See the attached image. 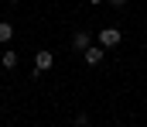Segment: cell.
Segmentation results:
<instances>
[{
    "mask_svg": "<svg viewBox=\"0 0 147 127\" xmlns=\"http://www.w3.org/2000/svg\"><path fill=\"white\" fill-rule=\"evenodd\" d=\"M89 41H92V38H89V31H75V35H72V48H79V52H86Z\"/></svg>",
    "mask_w": 147,
    "mask_h": 127,
    "instance_id": "cell-4",
    "label": "cell"
},
{
    "mask_svg": "<svg viewBox=\"0 0 147 127\" xmlns=\"http://www.w3.org/2000/svg\"><path fill=\"white\" fill-rule=\"evenodd\" d=\"M120 41H123V35H120L116 28H103V31H99V45H103V48H116Z\"/></svg>",
    "mask_w": 147,
    "mask_h": 127,
    "instance_id": "cell-2",
    "label": "cell"
},
{
    "mask_svg": "<svg viewBox=\"0 0 147 127\" xmlns=\"http://www.w3.org/2000/svg\"><path fill=\"white\" fill-rule=\"evenodd\" d=\"M0 65H3V69H17V52H10V48H7V52L0 55Z\"/></svg>",
    "mask_w": 147,
    "mask_h": 127,
    "instance_id": "cell-5",
    "label": "cell"
},
{
    "mask_svg": "<svg viewBox=\"0 0 147 127\" xmlns=\"http://www.w3.org/2000/svg\"><path fill=\"white\" fill-rule=\"evenodd\" d=\"M89 3H103V0H89Z\"/></svg>",
    "mask_w": 147,
    "mask_h": 127,
    "instance_id": "cell-8",
    "label": "cell"
},
{
    "mask_svg": "<svg viewBox=\"0 0 147 127\" xmlns=\"http://www.w3.org/2000/svg\"><path fill=\"white\" fill-rule=\"evenodd\" d=\"M10 3H17V0H10Z\"/></svg>",
    "mask_w": 147,
    "mask_h": 127,
    "instance_id": "cell-9",
    "label": "cell"
},
{
    "mask_svg": "<svg viewBox=\"0 0 147 127\" xmlns=\"http://www.w3.org/2000/svg\"><path fill=\"white\" fill-rule=\"evenodd\" d=\"M103 55H106V48H103V45H99V48H92V45H89V48L82 52V58H86L89 65H99V62H103Z\"/></svg>",
    "mask_w": 147,
    "mask_h": 127,
    "instance_id": "cell-3",
    "label": "cell"
},
{
    "mask_svg": "<svg viewBox=\"0 0 147 127\" xmlns=\"http://www.w3.org/2000/svg\"><path fill=\"white\" fill-rule=\"evenodd\" d=\"M51 65H55V55H51L48 48H41V52L34 55V76H41V72H45V69H51Z\"/></svg>",
    "mask_w": 147,
    "mask_h": 127,
    "instance_id": "cell-1",
    "label": "cell"
},
{
    "mask_svg": "<svg viewBox=\"0 0 147 127\" xmlns=\"http://www.w3.org/2000/svg\"><path fill=\"white\" fill-rule=\"evenodd\" d=\"M10 38H14V24L10 21H0V45H7Z\"/></svg>",
    "mask_w": 147,
    "mask_h": 127,
    "instance_id": "cell-6",
    "label": "cell"
},
{
    "mask_svg": "<svg viewBox=\"0 0 147 127\" xmlns=\"http://www.w3.org/2000/svg\"><path fill=\"white\" fill-rule=\"evenodd\" d=\"M110 3H113V7H123V3H127V0H110Z\"/></svg>",
    "mask_w": 147,
    "mask_h": 127,
    "instance_id": "cell-7",
    "label": "cell"
}]
</instances>
